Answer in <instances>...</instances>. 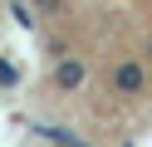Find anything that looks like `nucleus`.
<instances>
[{"label": "nucleus", "mask_w": 152, "mask_h": 147, "mask_svg": "<svg viewBox=\"0 0 152 147\" xmlns=\"http://www.w3.org/2000/svg\"><path fill=\"white\" fill-rule=\"evenodd\" d=\"M39 5H44V10H59V0H39Z\"/></svg>", "instance_id": "423d86ee"}, {"label": "nucleus", "mask_w": 152, "mask_h": 147, "mask_svg": "<svg viewBox=\"0 0 152 147\" xmlns=\"http://www.w3.org/2000/svg\"><path fill=\"white\" fill-rule=\"evenodd\" d=\"M0 83H5V88L15 83V69H10V64H0Z\"/></svg>", "instance_id": "39448f33"}, {"label": "nucleus", "mask_w": 152, "mask_h": 147, "mask_svg": "<svg viewBox=\"0 0 152 147\" xmlns=\"http://www.w3.org/2000/svg\"><path fill=\"white\" fill-rule=\"evenodd\" d=\"M113 88H118V93H142V88H147V69L132 64V59H123V64L113 69Z\"/></svg>", "instance_id": "f257e3e1"}, {"label": "nucleus", "mask_w": 152, "mask_h": 147, "mask_svg": "<svg viewBox=\"0 0 152 147\" xmlns=\"http://www.w3.org/2000/svg\"><path fill=\"white\" fill-rule=\"evenodd\" d=\"M34 132H44V137H49L54 147H83L79 137H69V132H64V127H49V123H39V127H34Z\"/></svg>", "instance_id": "7ed1b4c3"}, {"label": "nucleus", "mask_w": 152, "mask_h": 147, "mask_svg": "<svg viewBox=\"0 0 152 147\" xmlns=\"http://www.w3.org/2000/svg\"><path fill=\"white\" fill-rule=\"evenodd\" d=\"M10 15H15V20H20V25H25V29H30V25H34V10H30V5H25V0H15V5H10Z\"/></svg>", "instance_id": "20e7f679"}, {"label": "nucleus", "mask_w": 152, "mask_h": 147, "mask_svg": "<svg viewBox=\"0 0 152 147\" xmlns=\"http://www.w3.org/2000/svg\"><path fill=\"white\" fill-rule=\"evenodd\" d=\"M54 83L59 88H79L83 83V64L79 59H59V64H54Z\"/></svg>", "instance_id": "f03ea898"}]
</instances>
